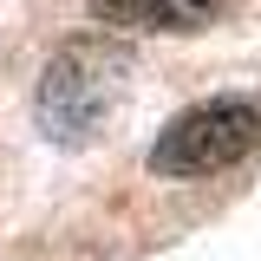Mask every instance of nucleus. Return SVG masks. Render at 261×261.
Segmentation results:
<instances>
[{
    "instance_id": "1",
    "label": "nucleus",
    "mask_w": 261,
    "mask_h": 261,
    "mask_svg": "<svg viewBox=\"0 0 261 261\" xmlns=\"http://www.w3.org/2000/svg\"><path fill=\"white\" fill-rule=\"evenodd\" d=\"M130 92V53L111 39H72L53 53L46 79H39V124L59 144L98 137L111 124V111Z\"/></svg>"
},
{
    "instance_id": "3",
    "label": "nucleus",
    "mask_w": 261,
    "mask_h": 261,
    "mask_svg": "<svg viewBox=\"0 0 261 261\" xmlns=\"http://www.w3.org/2000/svg\"><path fill=\"white\" fill-rule=\"evenodd\" d=\"M92 20L137 33H202L222 20V0H85Z\"/></svg>"
},
{
    "instance_id": "2",
    "label": "nucleus",
    "mask_w": 261,
    "mask_h": 261,
    "mask_svg": "<svg viewBox=\"0 0 261 261\" xmlns=\"http://www.w3.org/2000/svg\"><path fill=\"white\" fill-rule=\"evenodd\" d=\"M261 137V111L248 98H202L190 111H176L163 124L157 150H150V170L157 176H216L228 163H242Z\"/></svg>"
}]
</instances>
